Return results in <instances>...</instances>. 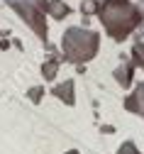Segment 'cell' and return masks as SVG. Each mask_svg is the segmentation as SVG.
Wrapping results in <instances>:
<instances>
[{"label":"cell","mask_w":144,"mask_h":154,"mask_svg":"<svg viewBox=\"0 0 144 154\" xmlns=\"http://www.w3.org/2000/svg\"><path fill=\"white\" fill-rule=\"evenodd\" d=\"M10 47V39H5V37H0V49H8Z\"/></svg>","instance_id":"cell-13"},{"label":"cell","mask_w":144,"mask_h":154,"mask_svg":"<svg viewBox=\"0 0 144 154\" xmlns=\"http://www.w3.org/2000/svg\"><path fill=\"white\" fill-rule=\"evenodd\" d=\"M3 34H5V32H0V37H3Z\"/></svg>","instance_id":"cell-16"},{"label":"cell","mask_w":144,"mask_h":154,"mask_svg":"<svg viewBox=\"0 0 144 154\" xmlns=\"http://www.w3.org/2000/svg\"><path fill=\"white\" fill-rule=\"evenodd\" d=\"M125 110L139 115V118H144V83H137L134 91L125 98Z\"/></svg>","instance_id":"cell-4"},{"label":"cell","mask_w":144,"mask_h":154,"mask_svg":"<svg viewBox=\"0 0 144 154\" xmlns=\"http://www.w3.org/2000/svg\"><path fill=\"white\" fill-rule=\"evenodd\" d=\"M98 8H100V0H83V3H81V15H83V20L98 15Z\"/></svg>","instance_id":"cell-9"},{"label":"cell","mask_w":144,"mask_h":154,"mask_svg":"<svg viewBox=\"0 0 144 154\" xmlns=\"http://www.w3.org/2000/svg\"><path fill=\"white\" fill-rule=\"evenodd\" d=\"M98 17L112 42H125L144 22V12L132 0H100Z\"/></svg>","instance_id":"cell-1"},{"label":"cell","mask_w":144,"mask_h":154,"mask_svg":"<svg viewBox=\"0 0 144 154\" xmlns=\"http://www.w3.org/2000/svg\"><path fill=\"white\" fill-rule=\"evenodd\" d=\"M66 154H81V152H76V149H69V152H66Z\"/></svg>","instance_id":"cell-15"},{"label":"cell","mask_w":144,"mask_h":154,"mask_svg":"<svg viewBox=\"0 0 144 154\" xmlns=\"http://www.w3.org/2000/svg\"><path fill=\"white\" fill-rule=\"evenodd\" d=\"M117 154H139V152H137L134 142H122L120 149H117Z\"/></svg>","instance_id":"cell-12"},{"label":"cell","mask_w":144,"mask_h":154,"mask_svg":"<svg viewBox=\"0 0 144 154\" xmlns=\"http://www.w3.org/2000/svg\"><path fill=\"white\" fill-rule=\"evenodd\" d=\"M100 130H103V132H105V134H112V125H103Z\"/></svg>","instance_id":"cell-14"},{"label":"cell","mask_w":144,"mask_h":154,"mask_svg":"<svg viewBox=\"0 0 144 154\" xmlns=\"http://www.w3.org/2000/svg\"><path fill=\"white\" fill-rule=\"evenodd\" d=\"M132 64L137 69H144V42H134V47H132Z\"/></svg>","instance_id":"cell-10"},{"label":"cell","mask_w":144,"mask_h":154,"mask_svg":"<svg viewBox=\"0 0 144 154\" xmlns=\"http://www.w3.org/2000/svg\"><path fill=\"white\" fill-rule=\"evenodd\" d=\"M8 8H12L20 20H22L44 44L49 42V25H47V15H49V0H3Z\"/></svg>","instance_id":"cell-3"},{"label":"cell","mask_w":144,"mask_h":154,"mask_svg":"<svg viewBox=\"0 0 144 154\" xmlns=\"http://www.w3.org/2000/svg\"><path fill=\"white\" fill-rule=\"evenodd\" d=\"M132 76H134V64H132V59H125V61L115 69V81H117L122 88H130V86H132Z\"/></svg>","instance_id":"cell-6"},{"label":"cell","mask_w":144,"mask_h":154,"mask_svg":"<svg viewBox=\"0 0 144 154\" xmlns=\"http://www.w3.org/2000/svg\"><path fill=\"white\" fill-rule=\"evenodd\" d=\"M59 66H61V59H47L42 64V76H44L47 81H54L56 73H59Z\"/></svg>","instance_id":"cell-8"},{"label":"cell","mask_w":144,"mask_h":154,"mask_svg":"<svg viewBox=\"0 0 144 154\" xmlns=\"http://www.w3.org/2000/svg\"><path fill=\"white\" fill-rule=\"evenodd\" d=\"M100 49V34L88 29V27H66L64 37H61V56L64 61L83 66L88 64Z\"/></svg>","instance_id":"cell-2"},{"label":"cell","mask_w":144,"mask_h":154,"mask_svg":"<svg viewBox=\"0 0 144 154\" xmlns=\"http://www.w3.org/2000/svg\"><path fill=\"white\" fill-rule=\"evenodd\" d=\"M49 15L54 20H64V17L71 15V8L64 3V0H49Z\"/></svg>","instance_id":"cell-7"},{"label":"cell","mask_w":144,"mask_h":154,"mask_svg":"<svg viewBox=\"0 0 144 154\" xmlns=\"http://www.w3.org/2000/svg\"><path fill=\"white\" fill-rule=\"evenodd\" d=\"M51 93L56 95L61 103H66V105H73V103H76V83H73V79H69V81H64V83L54 86Z\"/></svg>","instance_id":"cell-5"},{"label":"cell","mask_w":144,"mask_h":154,"mask_svg":"<svg viewBox=\"0 0 144 154\" xmlns=\"http://www.w3.org/2000/svg\"><path fill=\"white\" fill-rule=\"evenodd\" d=\"M44 93H47V91H44V86H32V88L27 91V98H29V100H32V103L37 105V103H42Z\"/></svg>","instance_id":"cell-11"}]
</instances>
